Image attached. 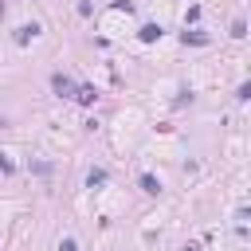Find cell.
<instances>
[{
  "label": "cell",
  "instance_id": "3",
  "mask_svg": "<svg viewBox=\"0 0 251 251\" xmlns=\"http://www.w3.org/2000/svg\"><path fill=\"white\" fill-rule=\"evenodd\" d=\"M35 35H39V24H24V27H20V31H16V43H20V47H24V43H31V39H35Z\"/></svg>",
  "mask_w": 251,
  "mask_h": 251
},
{
  "label": "cell",
  "instance_id": "10",
  "mask_svg": "<svg viewBox=\"0 0 251 251\" xmlns=\"http://www.w3.org/2000/svg\"><path fill=\"white\" fill-rule=\"evenodd\" d=\"M12 169H16V165H12V161H8L4 153H0V173H12Z\"/></svg>",
  "mask_w": 251,
  "mask_h": 251
},
{
  "label": "cell",
  "instance_id": "6",
  "mask_svg": "<svg viewBox=\"0 0 251 251\" xmlns=\"http://www.w3.org/2000/svg\"><path fill=\"white\" fill-rule=\"evenodd\" d=\"M141 188H145L149 196H157V192H161V180H157L153 173H141Z\"/></svg>",
  "mask_w": 251,
  "mask_h": 251
},
{
  "label": "cell",
  "instance_id": "2",
  "mask_svg": "<svg viewBox=\"0 0 251 251\" xmlns=\"http://www.w3.org/2000/svg\"><path fill=\"white\" fill-rule=\"evenodd\" d=\"M94 98H98V90H94V86H86V82H82V86H75V102H78V106H94Z\"/></svg>",
  "mask_w": 251,
  "mask_h": 251
},
{
  "label": "cell",
  "instance_id": "1",
  "mask_svg": "<svg viewBox=\"0 0 251 251\" xmlns=\"http://www.w3.org/2000/svg\"><path fill=\"white\" fill-rule=\"evenodd\" d=\"M75 86H78V82H75L71 75H63V71H59V75H51V90H55L59 98H75Z\"/></svg>",
  "mask_w": 251,
  "mask_h": 251
},
{
  "label": "cell",
  "instance_id": "7",
  "mask_svg": "<svg viewBox=\"0 0 251 251\" xmlns=\"http://www.w3.org/2000/svg\"><path fill=\"white\" fill-rule=\"evenodd\" d=\"M184 43H208L204 31H184Z\"/></svg>",
  "mask_w": 251,
  "mask_h": 251
},
{
  "label": "cell",
  "instance_id": "4",
  "mask_svg": "<svg viewBox=\"0 0 251 251\" xmlns=\"http://www.w3.org/2000/svg\"><path fill=\"white\" fill-rule=\"evenodd\" d=\"M106 176H110L106 169H90V173H86V188H102V184H106Z\"/></svg>",
  "mask_w": 251,
  "mask_h": 251
},
{
  "label": "cell",
  "instance_id": "5",
  "mask_svg": "<svg viewBox=\"0 0 251 251\" xmlns=\"http://www.w3.org/2000/svg\"><path fill=\"white\" fill-rule=\"evenodd\" d=\"M165 31H161V24H145L141 27V43H153V39H161Z\"/></svg>",
  "mask_w": 251,
  "mask_h": 251
},
{
  "label": "cell",
  "instance_id": "9",
  "mask_svg": "<svg viewBox=\"0 0 251 251\" xmlns=\"http://www.w3.org/2000/svg\"><path fill=\"white\" fill-rule=\"evenodd\" d=\"M59 251H78V243H75V239H71V235H67V239H63V243H59Z\"/></svg>",
  "mask_w": 251,
  "mask_h": 251
},
{
  "label": "cell",
  "instance_id": "8",
  "mask_svg": "<svg viewBox=\"0 0 251 251\" xmlns=\"http://www.w3.org/2000/svg\"><path fill=\"white\" fill-rule=\"evenodd\" d=\"M231 35H235V39H243V35H247V24H243V20H235V24H231Z\"/></svg>",
  "mask_w": 251,
  "mask_h": 251
},
{
  "label": "cell",
  "instance_id": "11",
  "mask_svg": "<svg viewBox=\"0 0 251 251\" xmlns=\"http://www.w3.org/2000/svg\"><path fill=\"white\" fill-rule=\"evenodd\" d=\"M184 251H200V247H196V243H188V247H184Z\"/></svg>",
  "mask_w": 251,
  "mask_h": 251
}]
</instances>
